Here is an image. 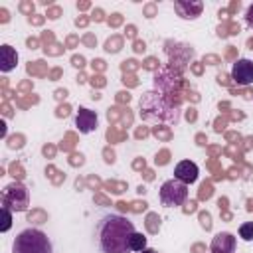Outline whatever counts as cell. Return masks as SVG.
Instances as JSON below:
<instances>
[{"label": "cell", "mask_w": 253, "mask_h": 253, "mask_svg": "<svg viewBox=\"0 0 253 253\" xmlns=\"http://www.w3.org/2000/svg\"><path fill=\"white\" fill-rule=\"evenodd\" d=\"M134 223L121 213H105L95 225V241L101 253H128Z\"/></svg>", "instance_id": "obj_1"}, {"label": "cell", "mask_w": 253, "mask_h": 253, "mask_svg": "<svg viewBox=\"0 0 253 253\" xmlns=\"http://www.w3.org/2000/svg\"><path fill=\"white\" fill-rule=\"evenodd\" d=\"M16 63H18V51L12 45L2 43L0 45V71L8 73V71H12L16 67Z\"/></svg>", "instance_id": "obj_10"}, {"label": "cell", "mask_w": 253, "mask_h": 253, "mask_svg": "<svg viewBox=\"0 0 253 253\" xmlns=\"http://www.w3.org/2000/svg\"><path fill=\"white\" fill-rule=\"evenodd\" d=\"M245 20H247V24L253 28V4L247 8V12H245Z\"/></svg>", "instance_id": "obj_15"}, {"label": "cell", "mask_w": 253, "mask_h": 253, "mask_svg": "<svg viewBox=\"0 0 253 253\" xmlns=\"http://www.w3.org/2000/svg\"><path fill=\"white\" fill-rule=\"evenodd\" d=\"M12 253H53V243L42 229L28 227L16 235Z\"/></svg>", "instance_id": "obj_2"}, {"label": "cell", "mask_w": 253, "mask_h": 253, "mask_svg": "<svg viewBox=\"0 0 253 253\" xmlns=\"http://www.w3.org/2000/svg\"><path fill=\"white\" fill-rule=\"evenodd\" d=\"M211 253H233L235 251V237L229 231H219L213 235L211 245H210Z\"/></svg>", "instance_id": "obj_9"}, {"label": "cell", "mask_w": 253, "mask_h": 253, "mask_svg": "<svg viewBox=\"0 0 253 253\" xmlns=\"http://www.w3.org/2000/svg\"><path fill=\"white\" fill-rule=\"evenodd\" d=\"M28 204H30V194H28V188L24 184L14 182V184L4 188L2 208H8L12 211H24V210H28Z\"/></svg>", "instance_id": "obj_5"}, {"label": "cell", "mask_w": 253, "mask_h": 253, "mask_svg": "<svg viewBox=\"0 0 253 253\" xmlns=\"http://www.w3.org/2000/svg\"><path fill=\"white\" fill-rule=\"evenodd\" d=\"M140 117L144 121H150V123H156V121H176V115H170L166 111H170L166 99L156 93V91H150V93H144L140 97Z\"/></svg>", "instance_id": "obj_3"}, {"label": "cell", "mask_w": 253, "mask_h": 253, "mask_svg": "<svg viewBox=\"0 0 253 253\" xmlns=\"http://www.w3.org/2000/svg\"><path fill=\"white\" fill-rule=\"evenodd\" d=\"M239 237L243 241H253V221H243L239 225Z\"/></svg>", "instance_id": "obj_13"}, {"label": "cell", "mask_w": 253, "mask_h": 253, "mask_svg": "<svg viewBox=\"0 0 253 253\" xmlns=\"http://www.w3.org/2000/svg\"><path fill=\"white\" fill-rule=\"evenodd\" d=\"M231 79L237 85H249L253 83V61L251 59H237L231 67Z\"/></svg>", "instance_id": "obj_6"}, {"label": "cell", "mask_w": 253, "mask_h": 253, "mask_svg": "<svg viewBox=\"0 0 253 253\" xmlns=\"http://www.w3.org/2000/svg\"><path fill=\"white\" fill-rule=\"evenodd\" d=\"M158 198H160L162 206H166V208H178V206H182L188 200V186L184 182L176 180V178L166 180L160 186Z\"/></svg>", "instance_id": "obj_4"}, {"label": "cell", "mask_w": 253, "mask_h": 253, "mask_svg": "<svg viewBox=\"0 0 253 253\" xmlns=\"http://www.w3.org/2000/svg\"><path fill=\"white\" fill-rule=\"evenodd\" d=\"M146 249V235L134 231L128 239V251L130 253H138V251H144Z\"/></svg>", "instance_id": "obj_12"}, {"label": "cell", "mask_w": 253, "mask_h": 253, "mask_svg": "<svg viewBox=\"0 0 253 253\" xmlns=\"http://www.w3.org/2000/svg\"><path fill=\"white\" fill-rule=\"evenodd\" d=\"M2 215H4V223H2V231H8L12 225V210L2 208Z\"/></svg>", "instance_id": "obj_14"}, {"label": "cell", "mask_w": 253, "mask_h": 253, "mask_svg": "<svg viewBox=\"0 0 253 253\" xmlns=\"http://www.w3.org/2000/svg\"><path fill=\"white\" fill-rule=\"evenodd\" d=\"M174 8H176V12L180 14V18H184V20H194V18L200 16L204 4H202V2H190V4H186V2H176Z\"/></svg>", "instance_id": "obj_11"}, {"label": "cell", "mask_w": 253, "mask_h": 253, "mask_svg": "<svg viewBox=\"0 0 253 253\" xmlns=\"http://www.w3.org/2000/svg\"><path fill=\"white\" fill-rule=\"evenodd\" d=\"M198 174H200V168H198V164L192 162V160H180V162L174 166V178L180 180V182H184L186 186L194 184V182L198 180Z\"/></svg>", "instance_id": "obj_7"}, {"label": "cell", "mask_w": 253, "mask_h": 253, "mask_svg": "<svg viewBox=\"0 0 253 253\" xmlns=\"http://www.w3.org/2000/svg\"><path fill=\"white\" fill-rule=\"evenodd\" d=\"M97 123H99V119H97V113L95 111L85 109V107H79V113L75 117V126L79 128V132H83V134L93 132L97 128Z\"/></svg>", "instance_id": "obj_8"}]
</instances>
